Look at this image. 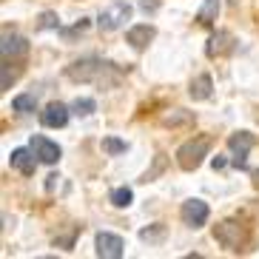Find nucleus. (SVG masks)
I'll return each mask as SVG.
<instances>
[{
  "label": "nucleus",
  "instance_id": "f257e3e1",
  "mask_svg": "<svg viewBox=\"0 0 259 259\" xmlns=\"http://www.w3.org/2000/svg\"><path fill=\"white\" fill-rule=\"evenodd\" d=\"M66 74L77 83H100V85H117L120 83V74L114 71L111 63H103V60H94V57H85V60H77L71 63Z\"/></svg>",
  "mask_w": 259,
  "mask_h": 259
},
{
  "label": "nucleus",
  "instance_id": "f03ea898",
  "mask_svg": "<svg viewBox=\"0 0 259 259\" xmlns=\"http://www.w3.org/2000/svg\"><path fill=\"white\" fill-rule=\"evenodd\" d=\"M211 151V137H197V140H188L185 145H180L177 151V162L183 171H197L202 165V160L208 157Z\"/></svg>",
  "mask_w": 259,
  "mask_h": 259
},
{
  "label": "nucleus",
  "instance_id": "7ed1b4c3",
  "mask_svg": "<svg viewBox=\"0 0 259 259\" xmlns=\"http://www.w3.org/2000/svg\"><path fill=\"white\" fill-rule=\"evenodd\" d=\"M131 15H134V6H131V3L114 0V3H108V6L100 12L97 26H100V31H117V29L125 26V20H131Z\"/></svg>",
  "mask_w": 259,
  "mask_h": 259
},
{
  "label": "nucleus",
  "instance_id": "20e7f679",
  "mask_svg": "<svg viewBox=\"0 0 259 259\" xmlns=\"http://www.w3.org/2000/svg\"><path fill=\"white\" fill-rule=\"evenodd\" d=\"M180 217H183V222L188 228H202L208 222V217H211V211H208V202H202V199H188L180 208Z\"/></svg>",
  "mask_w": 259,
  "mask_h": 259
},
{
  "label": "nucleus",
  "instance_id": "39448f33",
  "mask_svg": "<svg viewBox=\"0 0 259 259\" xmlns=\"http://www.w3.org/2000/svg\"><path fill=\"white\" fill-rule=\"evenodd\" d=\"M228 148H231V154H234V165L245 168V157H248L251 148H253V134L251 131H236V134H231Z\"/></svg>",
  "mask_w": 259,
  "mask_h": 259
},
{
  "label": "nucleus",
  "instance_id": "423d86ee",
  "mask_svg": "<svg viewBox=\"0 0 259 259\" xmlns=\"http://www.w3.org/2000/svg\"><path fill=\"white\" fill-rule=\"evenodd\" d=\"M122 251H125V242H122V236L108 234V231L97 234V256H103V259H120Z\"/></svg>",
  "mask_w": 259,
  "mask_h": 259
},
{
  "label": "nucleus",
  "instance_id": "0eeeda50",
  "mask_svg": "<svg viewBox=\"0 0 259 259\" xmlns=\"http://www.w3.org/2000/svg\"><path fill=\"white\" fill-rule=\"evenodd\" d=\"M0 54L3 60H23L29 54V40L20 37V34H3V43H0Z\"/></svg>",
  "mask_w": 259,
  "mask_h": 259
},
{
  "label": "nucleus",
  "instance_id": "6e6552de",
  "mask_svg": "<svg viewBox=\"0 0 259 259\" xmlns=\"http://www.w3.org/2000/svg\"><path fill=\"white\" fill-rule=\"evenodd\" d=\"M213 236H217L225 248H231V251H236V248L245 242V231L239 228V222H220L217 231H213Z\"/></svg>",
  "mask_w": 259,
  "mask_h": 259
},
{
  "label": "nucleus",
  "instance_id": "1a4fd4ad",
  "mask_svg": "<svg viewBox=\"0 0 259 259\" xmlns=\"http://www.w3.org/2000/svg\"><path fill=\"white\" fill-rule=\"evenodd\" d=\"M71 117V108H66L63 103H49L43 111H40V122L46 125V128H63Z\"/></svg>",
  "mask_w": 259,
  "mask_h": 259
},
{
  "label": "nucleus",
  "instance_id": "9d476101",
  "mask_svg": "<svg viewBox=\"0 0 259 259\" xmlns=\"http://www.w3.org/2000/svg\"><path fill=\"white\" fill-rule=\"evenodd\" d=\"M29 148L37 154V160L46 162V165H54V162L60 160V145L52 143V140H46V137H40V134H37V137H31Z\"/></svg>",
  "mask_w": 259,
  "mask_h": 259
},
{
  "label": "nucleus",
  "instance_id": "9b49d317",
  "mask_svg": "<svg viewBox=\"0 0 259 259\" xmlns=\"http://www.w3.org/2000/svg\"><path fill=\"white\" fill-rule=\"evenodd\" d=\"M37 154L31 151V148H15V151L9 154V165L20 171L23 177H31L34 174V168H37V160H34Z\"/></svg>",
  "mask_w": 259,
  "mask_h": 259
},
{
  "label": "nucleus",
  "instance_id": "f8f14e48",
  "mask_svg": "<svg viewBox=\"0 0 259 259\" xmlns=\"http://www.w3.org/2000/svg\"><path fill=\"white\" fill-rule=\"evenodd\" d=\"M236 46V40L231 31H217V34H211V40H208L205 46V54L208 57H225V54H231Z\"/></svg>",
  "mask_w": 259,
  "mask_h": 259
},
{
  "label": "nucleus",
  "instance_id": "ddd939ff",
  "mask_svg": "<svg viewBox=\"0 0 259 259\" xmlns=\"http://www.w3.org/2000/svg\"><path fill=\"white\" fill-rule=\"evenodd\" d=\"M157 37V29H154L151 23H143V26H134V29H128V34H125V40L131 43V49H137V52H143L151 40Z\"/></svg>",
  "mask_w": 259,
  "mask_h": 259
},
{
  "label": "nucleus",
  "instance_id": "4468645a",
  "mask_svg": "<svg viewBox=\"0 0 259 259\" xmlns=\"http://www.w3.org/2000/svg\"><path fill=\"white\" fill-rule=\"evenodd\" d=\"M211 85H213L211 77H208V74H199L197 80H191L188 94H191L194 100H208V97H211Z\"/></svg>",
  "mask_w": 259,
  "mask_h": 259
},
{
  "label": "nucleus",
  "instance_id": "2eb2a0df",
  "mask_svg": "<svg viewBox=\"0 0 259 259\" xmlns=\"http://www.w3.org/2000/svg\"><path fill=\"white\" fill-rule=\"evenodd\" d=\"M34 108H37L34 94H17V97L12 100V111H17V114H31Z\"/></svg>",
  "mask_w": 259,
  "mask_h": 259
},
{
  "label": "nucleus",
  "instance_id": "dca6fc26",
  "mask_svg": "<svg viewBox=\"0 0 259 259\" xmlns=\"http://www.w3.org/2000/svg\"><path fill=\"white\" fill-rule=\"evenodd\" d=\"M217 15H220V0H205V3H202V9H199L197 20L202 26H211L213 20H217Z\"/></svg>",
  "mask_w": 259,
  "mask_h": 259
},
{
  "label": "nucleus",
  "instance_id": "f3484780",
  "mask_svg": "<svg viewBox=\"0 0 259 259\" xmlns=\"http://www.w3.org/2000/svg\"><path fill=\"white\" fill-rule=\"evenodd\" d=\"M140 239L148 242V245L162 242V239H165V225H148V228H143L140 231Z\"/></svg>",
  "mask_w": 259,
  "mask_h": 259
},
{
  "label": "nucleus",
  "instance_id": "a211bd4d",
  "mask_svg": "<svg viewBox=\"0 0 259 259\" xmlns=\"http://www.w3.org/2000/svg\"><path fill=\"white\" fill-rule=\"evenodd\" d=\"M97 108V103H94L92 97H77L74 103H71V114H77V117H89Z\"/></svg>",
  "mask_w": 259,
  "mask_h": 259
},
{
  "label": "nucleus",
  "instance_id": "6ab92c4d",
  "mask_svg": "<svg viewBox=\"0 0 259 259\" xmlns=\"http://www.w3.org/2000/svg\"><path fill=\"white\" fill-rule=\"evenodd\" d=\"M131 199H134V191L125 188V185H122V188H114V191H111V202H114L117 208H128V205H131Z\"/></svg>",
  "mask_w": 259,
  "mask_h": 259
},
{
  "label": "nucleus",
  "instance_id": "aec40b11",
  "mask_svg": "<svg viewBox=\"0 0 259 259\" xmlns=\"http://www.w3.org/2000/svg\"><path fill=\"white\" fill-rule=\"evenodd\" d=\"M100 148L106 154H111V157H117V154H122L128 145L122 143V140H117V137H103V143H100Z\"/></svg>",
  "mask_w": 259,
  "mask_h": 259
},
{
  "label": "nucleus",
  "instance_id": "412c9836",
  "mask_svg": "<svg viewBox=\"0 0 259 259\" xmlns=\"http://www.w3.org/2000/svg\"><path fill=\"white\" fill-rule=\"evenodd\" d=\"M37 26H40V29H57V26H60V17L54 15V12H43Z\"/></svg>",
  "mask_w": 259,
  "mask_h": 259
},
{
  "label": "nucleus",
  "instance_id": "4be33fe9",
  "mask_svg": "<svg viewBox=\"0 0 259 259\" xmlns=\"http://www.w3.org/2000/svg\"><path fill=\"white\" fill-rule=\"evenodd\" d=\"M15 77H17V71H12V66H9V60H3V80H0V89L6 92L9 85L15 83Z\"/></svg>",
  "mask_w": 259,
  "mask_h": 259
},
{
  "label": "nucleus",
  "instance_id": "5701e85b",
  "mask_svg": "<svg viewBox=\"0 0 259 259\" xmlns=\"http://www.w3.org/2000/svg\"><path fill=\"white\" fill-rule=\"evenodd\" d=\"M165 125H180V122H191V114H180V111H177V114H171V117H165Z\"/></svg>",
  "mask_w": 259,
  "mask_h": 259
},
{
  "label": "nucleus",
  "instance_id": "b1692460",
  "mask_svg": "<svg viewBox=\"0 0 259 259\" xmlns=\"http://www.w3.org/2000/svg\"><path fill=\"white\" fill-rule=\"evenodd\" d=\"M140 9L143 12H157L160 9V0H140Z\"/></svg>",
  "mask_w": 259,
  "mask_h": 259
}]
</instances>
